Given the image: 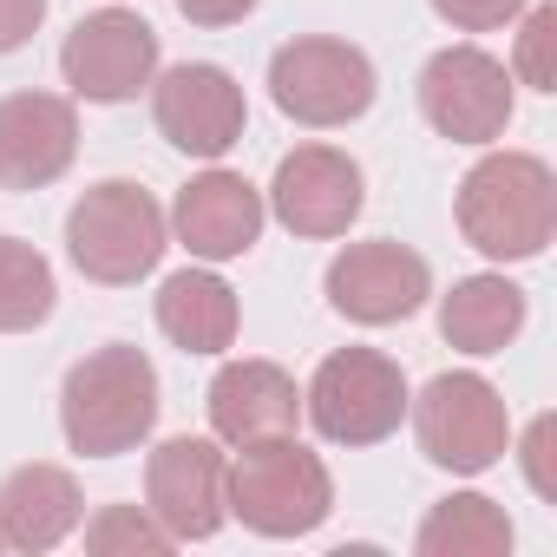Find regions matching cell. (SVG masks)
<instances>
[{
	"label": "cell",
	"instance_id": "52a82bcc",
	"mask_svg": "<svg viewBox=\"0 0 557 557\" xmlns=\"http://www.w3.org/2000/svg\"><path fill=\"white\" fill-rule=\"evenodd\" d=\"M420 453L446 472H492L511 446V407L485 374H433L420 400H407Z\"/></svg>",
	"mask_w": 557,
	"mask_h": 557
},
{
	"label": "cell",
	"instance_id": "ba28073f",
	"mask_svg": "<svg viewBox=\"0 0 557 557\" xmlns=\"http://www.w3.org/2000/svg\"><path fill=\"white\" fill-rule=\"evenodd\" d=\"M420 112L453 145H492L511 125V73L485 47H440L420 73Z\"/></svg>",
	"mask_w": 557,
	"mask_h": 557
},
{
	"label": "cell",
	"instance_id": "d4e9b609",
	"mask_svg": "<svg viewBox=\"0 0 557 557\" xmlns=\"http://www.w3.org/2000/svg\"><path fill=\"white\" fill-rule=\"evenodd\" d=\"M550 446H557V420H550V413H537V420H531V433H524V479H531V492H537V498H557Z\"/></svg>",
	"mask_w": 557,
	"mask_h": 557
},
{
	"label": "cell",
	"instance_id": "7a4b0ae2",
	"mask_svg": "<svg viewBox=\"0 0 557 557\" xmlns=\"http://www.w3.org/2000/svg\"><path fill=\"white\" fill-rule=\"evenodd\" d=\"M459 236L492 262H531L557 236V177L531 151H492L459 177Z\"/></svg>",
	"mask_w": 557,
	"mask_h": 557
},
{
	"label": "cell",
	"instance_id": "3957f363",
	"mask_svg": "<svg viewBox=\"0 0 557 557\" xmlns=\"http://www.w3.org/2000/svg\"><path fill=\"white\" fill-rule=\"evenodd\" d=\"M230 511L256 537H309L335 511V479L296 433H269V440L236 446V459H230Z\"/></svg>",
	"mask_w": 557,
	"mask_h": 557
},
{
	"label": "cell",
	"instance_id": "8992f818",
	"mask_svg": "<svg viewBox=\"0 0 557 557\" xmlns=\"http://www.w3.org/2000/svg\"><path fill=\"white\" fill-rule=\"evenodd\" d=\"M269 99L283 119H296L309 132L355 125L374 106V60L348 40H329V34L289 40L269 60Z\"/></svg>",
	"mask_w": 557,
	"mask_h": 557
},
{
	"label": "cell",
	"instance_id": "7402d4cb",
	"mask_svg": "<svg viewBox=\"0 0 557 557\" xmlns=\"http://www.w3.org/2000/svg\"><path fill=\"white\" fill-rule=\"evenodd\" d=\"M86 550L92 557H164L171 550V531L145 505H106L86 524Z\"/></svg>",
	"mask_w": 557,
	"mask_h": 557
},
{
	"label": "cell",
	"instance_id": "8fae6325",
	"mask_svg": "<svg viewBox=\"0 0 557 557\" xmlns=\"http://www.w3.org/2000/svg\"><path fill=\"white\" fill-rule=\"evenodd\" d=\"M60 73L79 99L92 106H125L138 99L151 79H158V34L125 14V8H106V14H86L66 47H60Z\"/></svg>",
	"mask_w": 557,
	"mask_h": 557
},
{
	"label": "cell",
	"instance_id": "277c9868",
	"mask_svg": "<svg viewBox=\"0 0 557 557\" xmlns=\"http://www.w3.org/2000/svg\"><path fill=\"white\" fill-rule=\"evenodd\" d=\"M164 210L145 184L132 177H106L92 184L73 210H66V256L86 283H106V289H125L138 275L158 269L164 256Z\"/></svg>",
	"mask_w": 557,
	"mask_h": 557
},
{
	"label": "cell",
	"instance_id": "ac0fdd59",
	"mask_svg": "<svg viewBox=\"0 0 557 557\" xmlns=\"http://www.w3.org/2000/svg\"><path fill=\"white\" fill-rule=\"evenodd\" d=\"M236 289L210 269H177L158 289V329L184 355H223L236 342Z\"/></svg>",
	"mask_w": 557,
	"mask_h": 557
},
{
	"label": "cell",
	"instance_id": "ffe728a7",
	"mask_svg": "<svg viewBox=\"0 0 557 557\" xmlns=\"http://www.w3.org/2000/svg\"><path fill=\"white\" fill-rule=\"evenodd\" d=\"M413 544H420V557H505L511 550V518L485 492H453L426 511Z\"/></svg>",
	"mask_w": 557,
	"mask_h": 557
},
{
	"label": "cell",
	"instance_id": "d6986e66",
	"mask_svg": "<svg viewBox=\"0 0 557 557\" xmlns=\"http://www.w3.org/2000/svg\"><path fill=\"white\" fill-rule=\"evenodd\" d=\"M524 329V289L505 275H466L440 296V335L459 355H505Z\"/></svg>",
	"mask_w": 557,
	"mask_h": 557
},
{
	"label": "cell",
	"instance_id": "30bf717a",
	"mask_svg": "<svg viewBox=\"0 0 557 557\" xmlns=\"http://www.w3.org/2000/svg\"><path fill=\"white\" fill-rule=\"evenodd\" d=\"M426 296H433L426 256L407 249V243H394V236L348 243V249L329 262V302H335V315H348V322H361V329L407 322V315H420Z\"/></svg>",
	"mask_w": 557,
	"mask_h": 557
},
{
	"label": "cell",
	"instance_id": "9a60e30c",
	"mask_svg": "<svg viewBox=\"0 0 557 557\" xmlns=\"http://www.w3.org/2000/svg\"><path fill=\"white\" fill-rule=\"evenodd\" d=\"M262 190L249 184V177H236V171H203V177H190L184 190H177V203H171V230H177V243L190 249V256H203V262H236V256H249L256 249V236H262Z\"/></svg>",
	"mask_w": 557,
	"mask_h": 557
},
{
	"label": "cell",
	"instance_id": "4fadbf2b",
	"mask_svg": "<svg viewBox=\"0 0 557 557\" xmlns=\"http://www.w3.org/2000/svg\"><path fill=\"white\" fill-rule=\"evenodd\" d=\"M151 119L158 132L184 151V158H223L243 125H249V106H243V86L210 66V60H184L171 66L158 86H151Z\"/></svg>",
	"mask_w": 557,
	"mask_h": 557
},
{
	"label": "cell",
	"instance_id": "5b68a950",
	"mask_svg": "<svg viewBox=\"0 0 557 557\" xmlns=\"http://www.w3.org/2000/svg\"><path fill=\"white\" fill-rule=\"evenodd\" d=\"M407 400L413 394H407L400 361H387L381 348H335L315 368V381L302 394V413L335 446H381L387 433H400Z\"/></svg>",
	"mask_w": 557,
	"mask_h": 557
},
{
	"label": "cell",
	"instance_id": "9c48e42d",
	"mask_svg": "<svg viewBox=\"0 0 557 557\" xmlns=\"http://www.w3.org/2000/svg\"><path fill=\"white\" fill-rule=\"evenodd\" d=\"M145 511L171 531V544L216 537L230 518V459L203 433H177L145 459Z\"/></svg>",
	"mask_w": 557,
	"mask_h": 557
},
{
	"label": "cell",
	"instance_id": "603a6c76",
	"mask_svg": "<svg viewBox=\"0 0 557 557\" xmlns=\"http://www.w3.org/2000/svg\"><path fill=\"white\" fill-rule=\"evenodd\" d=\"M524 86L537 92H557V8H531L524 14V34H518V66H511Z\"/></svg>",
	"mask_w": 557,
	"mask_h": 557
},
{
	"label": "cell",
	"instance_id": "484cf974",
	"mask_svg": "<svg viewBox=\"0 0 557 557\" xmlns=\"http://www.w3.org/2000/svg\"><path fill=\"white\" fill-rule=\"evenodd\" d=\"M47 21V0H0V53H21Z\"/></svg>",
	"mask_w": 557,
	"mask_h": 557
},
{
	"label": "cell",
	"instance_id": "cb8c5ba5",
	"mask_svg": "<svg viewBox=\"0 0 557 557\" xmlns=\"http://www.w3.org/2000/svg\"><path fill=\"white\" fill-rule=\"evenodd\" d=\"M433 14L453 34H492V27H505V21L524 14V0H433Z\"/></svg>",
	"mask_w": 557,
	"mask_h": 557
},
{
	"label": "cell",
	"instance_id": "7c38bea8",
	"mask_svg": "<svg viewBox=\"0 0 557 557\" xmlns=\"http://www.w3.org/2000/svg\"><path fill=\"white\" fill-rule=\"evenodd\" d=\"M361 203H368V177L335 145H296L283 164H275V184H269V210L296 236H315V243L348 236Z\"/></svg>",
	"mask_w": 557,
	"mask_h": 557
},
{
	"label": "cell",
	"instance_id": "44dd1931",
	"mask_svg": "<svg viewBox=\"0 0 557 557\" xmlns=\"http://www.w3.org/2000/svg\"><path fill=\"white\" fill-rule=\"evenodd\" d=\"M60 283H53V262L21 243V236H0V335H27L53 315Z\"/></svg>",
	"mask_w": 557,
	"mask_h": 557
},
{
	"label": "cell",
	"instance_id": "6da1fadb",
	"mask_svg": "<svg viewBox=\"0 0 557 557\" xmlns=\"http://www.w3.org/2000/svg\"><path fill=\"white\" fill-rule=\"evenodd\" d=\"M60 426L79 459H119L138 453L158 426V368L145 348L106 342L86 361L66 368L60 387Z\"/></svg>",
	"mask_w": 557,
	"mask_h": 557
},
{
	"label": "cell",
	"instance_id": "e0dca14e",
	"mask_svg": "<svg viewBox=\"0 0 557 557\" xmlns=\"http://www.w3.org/2000/svg\"><path fill=\"white\" fill-rule=\"evenodd\" d=\"M86 518V498H79V479L66 466H14L0 479V544L8 550H53L60 537H73Z\"/></svg>",
	"mask_w": 557,
	"mask_h": 557
},
{
	"label": "cell",
	"instance_id": "5bb4252c",
	"mask_svg": "<svg viewBox=\"0 0 557 557\" xmlns=\"http://www.w3.org/2000/svg\"><path fill=\"white\" fill-rule=\"evenodd\" d=\"M79 158V112L60 92L0 99V190H47Z\"/></svg>",
	"mask_w": 557,
	"mask_h": 557
},
{
	"label": "cell",
	"instance_id": "2e32d148",
	"mask_svg": "<svg viewBox=\"0 0 557 557\" xmlns=\"http://www.w3.org/2000/svg\"><path fill=\"white\" fill-rule=\"evenodd\" d=\"M302 420V387L275 361H230L210 381V433L223 446H249L269 433H296Z\"/></svg>",
	"mask_w": 557,
	"mask_h": 557
},
{
	"label": "cell",
	"instance_id": "4316f807",
	"mask_svg": "<svg viewBox=\"0 0 557 557\" xmlns=\"http://www.w3.org/2000/svg\"><path fill=\"white\" fill-rule=\"evenodd\" d=\"M177 14L190 27H236V21L256 14V0H177Z\"/></svg>",
	"mask_w": 557,
	"mask_h": 557
}]
</instances>
